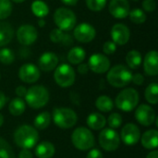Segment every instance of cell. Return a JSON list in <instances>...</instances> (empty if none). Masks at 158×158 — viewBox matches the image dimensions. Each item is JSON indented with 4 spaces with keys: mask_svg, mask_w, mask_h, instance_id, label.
<instances>
[{
    "mask_svg": "<svg viewBox=\"0 0 158 158\" xmlns=\"http://www.w3.org/2000/svg\"><path fill=\"white\" fill-rule=\"evenodd\" d=\"M106 124V118L100 113H92L87 118V125L94 131H100L105 128Z\"/></svg>",
    "mask_w": 158,
    "mask_h": 158,
    "instance_id": "cell-24",
    "label": "cell"
},
{
    "mask_svg": "<svg viewBox=\"0 0 158 158\" xmlns=\"http://www.w3.org/2000/svg\"><path fill=\"white\" fill-rule=\"evenodd\" d=\"M15 60V54L10 48H2L0 50V62L4 65H10Z\"/></svg>",
    "mask_w": 158,
    "mask_h": 158,
    "instance_id": "cell-34",
    "label": "cell"
},
{
    "mask_svg": "<svg viewBox=\"0 0 158 158\" xmlns=\"http://www.w3.org/2000/svg\"><path fill=\"white\" fill-rule=\"evenodd\" d=\"M109 13L116 19H125L129 16L131 6L128 0H111L108 6Z\"/></svg>",
    "mask_w": 158,
    "mask_h": 158,
    "instance_id": "cell-17",
    "label": "cell"
},
{
    "mask_svg": "<svg viewBox=\"0 0 158 158\" xmlns=\"http://www.w3.org/2000/svg\"><path fill=\"white\" fill-rule=\"evenodd\" d=\"M78 72L80 73V74H81V75H84V74H87L88 73V71H89V67H88V65L87 64H85V63H81V64H79V66H78Z\"/></svg>",
    "mask_w": 158,
    "mask_h": 158,
    "instance_id": "cell-43",
    "label": "cell"
},
{
    "mask_svg": "<svg viewBox=\"0 0 158 158\" xmlns=\"http://www.w3.org/2000/svg\"><path fill=\"white\" fill-rule=\"evenodd\" d=\"M146 158H158V152L156 150H154V151L150 152V153L147 155Z\"/></svg>",
    "mask_w": 158,
    "mask_h": 158,
    "instance_id": "cell-47",
    "label": "cell"
},
{
    "mask_svg": "<svg viewBox=\"0 0 158 158\" xmlns=\"http://www.w3.org/2000/svg\"><path fill=\"white\" fill-rule=\"evenodd\" d=\"M107 123L111 129H118L121 126L122 124V117L118 113H112L108 118H107Z\"/></svg>",
    "mask_w": 158,
    "mask_h": 158,
    "instance_id": "cell-37",
    "label": "cell"
},
{
    "mask_svg": "<svg viewBox=\"0 0 158 158\" xmlns=\"http://www.w3.org/2000/svg\"><path fill=\"white\" fill-rule=\"evenodd\" d=\"M132 72L125 65H116L110 69L106 76L108 83L116 88H122L131 82Z\"/></svg>",
    "mask_w": 158,
    "mask_h": 158,
    "instance_id": "cell-2",
    "label": "cell"
},
{
    "mask_svg": "<svg viewBox=\"0 0 158 158\" xmlns=\"http://www.w3.org/2000/svg\"><path fill=\"white\" fill-rule=\"evenodd\" d=\"M146 101L151 105H156L158 103V84L156 82L150 83L144 93Z\"/></svg>",
    "mask_w": 158,
    "mask_h": 158,
    "instance_id": "cell-31",
    "label": "cell"
},
{
    "mask_svg": "<svg viewBox=\"0 0 158 158\" xmlns=\"http://www.w3.org/2000/svg\"><path fill=\"white\" fill-rule=\"evenodd\" d=\"M3 123H4V117L0 114V127L3 125Z\"/></svg>",
    "mask_w": 158,
    "mask_h": 158,
    "instance_id": "cell-49",
    "label": "cell"
},
{
    "mask_svg": "<svg viewBox=\"0 0 158 158\" xmlns=\"http://www.w3.org/2000/svg\"><path fill=\"white\" fill-rule=\"evenodd\" d=\"M39 141L37 130L30 125H22L14 132V142L21 149H31Z\"/></svg>",
    "mask_w": 158,
    "mask_h": 158,
    "instance_id": "cell-1",
    "label": "cell"
},
{
    "mask_svg": "<svg viewBox=\"0 0 158 158\" xmlns=\"http://www.w3.org/2000/svg\"><path fill=\"white\" fill-rule=\"evenodd\" d=\"M100 146L107 152H113L119 147L120 137L119 134L111 128H104L98 137Z\"/></svg>",
    "mask_w": 158,
    "mask_h": 158,
    "instance_id": "cell-9",
    "label": "cell"
},
{
    "mask_svg": "<svg viewBox=\"0 0 158 158\" xmlns=\"http://www.w3.org/2000/svg\"><path fill=\"white\" fill-rule=\"evenodd\" d=\"M31 11L36 17H38L40 19H44L45 16L48 15L49 7H48L47 4L44 3V1L35 0L31 4Z\"/></svg>",
    "mask_w": 158,
    "mask_h": 158,
    "instance_id": "cell-29",
    "label": "cell"
},
{
    "mask_svg": "<svg viewBox=\"0 0 158 158\" xmlns=\"http://www.w3.org/2000/svg\"><path fill=\"white\" fill-rule=\"evenodd\" d=\"M54 21L57 28L63 31H69L74 29L77 23L75 13L67 7H58L54 13Z\"/></svg>",
    "mask_w": 158,
    "mask_h": 158,
    "instance_id": "cell-7",
    "label": "cell"
},
{
    "mask_svg": "<svg viewBox=\"0 0 158 158\" xmlns=\"http://www.w3.org/2000/svg\"><path fill=\"white\" fill-rule=\"evenodd\" d=\"M86 57L85 50L81 46H75L71 48L68 54V60L72 65H79L84 61Z\"/></svg>",
    "mask_w": 158,
    "mask_h": 158,
    "instance_id": "cell-25",
    "label": "cell"
},
{
    "mask_svg": "<svg viewBox=\"0 0 158 158\" xmlns=\"http://www.w3.org/2000/svg\"><path fill=\"white\" fill-rule=\"evenodd\" d=\"M17 39L22 45L29 46L35 43L38 37V31L36 28L30 24L21 25L17 31Z\"/></svg>",
    "mask_w": 158,
    "mask_h": 158,
    "instance_id": "cell-11",
    "label": "cell"
},
{
    "mask_svg": "<svg viewBox=\"0 0 158 158\" xmlns=\"http://www.w3.org/2000/svg\"><path fill=\"white\" fill-rule=\"evenodd\" d=\"M26 92H27V88L24 87V86H22V85L18 86V87L16 88V90H15V93H16L17 96H18V97H20V98H22V97L25 96Z\"/></svg>",
    "mask_w": 158,
    "mask_h": 158,
    "instance_id": "cell-42",
    "label": "cell"
},
{
    "mask_svg": "<svg viewBox=\"0 0 158 158\" xmlns=\"http://www.w3.org/2000/svg\"><path fill=\"white\" fill-rule=\"evenodd\" d=\"M6 103V97L4 93L0 92V110L5 106Z\"/></svg>",
    "mask_w": 158,
    "mask_h": 158,
    "instance_id": "cell-45",
    "label": "cell"
},
{
    "mask_svg": "<svg viewBox=\"0 0 158 158\" xmlns=\"http://www.w3.org/2000/svg\"><path fill=\"white\" fill-rule=\"evenodd\" d=\"M51 119H52V117L49 112H47V111L42 112L34 118V121H33L34 128L36 130H40V131L45 130L50 125Z\"/></svg>",
    "mask_w": 158,
    "mask_h": 158,
    "instance_id": "cell-28",
    "label": "cell"
},
{
    "mask_svg": "<svg viewBox=\"0 0 158 158\" xmlns=\"http://www.w3.org/2000/svg\"><path fill=\"white\" fill-rule=\"evenodd\" d=\"M88 67L93 72L96 74H103L110 69L109 58L103 54H94L89 57Z\"/></svg>",
    "mask_w": 158,
    "mask_h": 158,
    "instance_id": "cell-12",
    "label": "cell"
},
{
    "mask_svg": "<svg viewBox=\"0 0 158 158\" xmlns=\"http://www.w3.org/2000/svg\"><path fill=\"white\" fill-rule=\"evenodd\" d=\"M38 25H39L41 28L44 27V25H45V21H44V19H40L38 20Z\"/></svg>",
    "mask_w": 158,
    "mask_h": 158,
    "instance_id": "cell-48",
    "label": "cell"
},
{
    "mask_svg": "<svg viewBox=\"0 0 158 158\" xmlns=\"http://www.w3.org/2000/svg\"><path fill=\"white\" fill-rule=\"evenodd\" d=\"M143 8L147 12H153L156 7V3L155 0H143Z\"/></svg>",
    "mask_w": 158,
    "mask_h": 158,
    "instance_id": "cell-39",
    "label": "cell"
},
{
    "mask_svg": "<svg viewBox=\"0 0 158 158\" xmlns=\"http://www.w3.org/2000/svg\"><path fill=\"white\" fill-rule=\"evenodd\" d=\"M131 81L136 84V85H143L144 82V77L141 74V73H136V74H132V78H131Z\"/></svg>",
    "mask_w": 158,
    "mask_h": 158,
    "instance_id": "cell-40",
    "label": "cell"
},
{
    "mask_svg": "<svg viewBox=\"0 0 158 158\" xmlns=\"http://www.w3.org/2000/svg\"><path fill=\"white\" fill-rule=\"evenodd\" d=\"M119 137L124 144L128 146H132L139 142L141 138V131L135 124L128 123L122 128Z\"/></svg>",
    "mask_w": 158,
    "mask_h": 158,
    "instance_id": "cell-13",
    "label": "cell"
},
{
    "mask_svg": "<svg viewBox=\"0 0 158 158\" xmlns=\"http://www.w3.org/2000/svg\"><path fill=\"white\" fill-rule=\"evenodd\" d=\"M55 153L56 148L54 144L47 141L38 143L35 148V156L38 158H52Z\"/></svg>",
    "mask_w": 158,
    "mask_h": 158,
    "instance_id": "cell-21",
    "label": "cell"
},
{
    "mask_svg": "<svg viewBox=\"0 0 158 158\" xmlns=\"http://www.w3.org/2000/svg\"><path fill=\"white\" fill-rule=\"evenodd\" d=\"M86 158H104L103 154L98 149H90Z\"/></svg>",
    "mask_w": 158,
    "mask_h": 158,
    "instance_id": "cell-41",
    "label": "cell"
},
{
    "mask_svg": "<svg viewBox=\"0 0 158 158\" xmlns=\"http://www.w3.org/2000/svg\"><path fill=\"white\" fill-rule=\"evenodd\" d=\"M25 109H26L25 102L20 97L13 98L8 105V111L14 117H18V116L22 115L24 113Z\"/></svg>",
    "mask_w": 158,
    "mask_h": 158,
    "instance_id": "cell-27",
    "label": "cell"
},
{
    "mask_svg": "<svg viewBox=\"0 0 158 158\" xmlns=\"http://www.w3.org/2000/svg\"><path fill=\"white\" fill-rule=\"evenodd\" d=\"M39 68L31 63L23 64L19 69V78L25 83H34L40 79Z\"/></svg>",
    "mask_w": 158,
    "mask_h": 158,
    "instance_id": "cell-15",
    "label": "cell"
},
{
    "mask_svg": "<svg viewBox=\"0 0 158 158\" xmlns=\"http://www.w3.org/2000/svg\"><path fill=\"white\" fill-rule=\"evenodd\" d=\"M107 0H86L87 7L92 11H101L105 8Z\"/></svg>",
    "mask_w": 158,
    "mask_h": 158,
    "instance_id": "cell-36",
    "label": "cell"
},
{
    "mask_svg": "<svg viewBox=\"0 0 158 158\" xmlns=\"http://www.w3.org/2000/svg\"><path fill=\"white\" fill-rule=\"evenodd\" d=\"M54 123L60 129H70L78 121L77 114L74 110L68 107H56L51 115Z\"/></svg>",
    "mask_w": 158,
    "mask_h": 158,
    "instance_id": "cell-5",
    "label": "cell"
},
{
    "mask_svg": "<svg viewBox=\"0 0 158 158\" xmlns=\"http://www.w3.org/2000/svg\"><path fill=\"white\" fill-rule=\"evenodd\" d=\"M143 69L148 76L158 74V54L156 50L149 51L143 59Z\"/></svg>",
    "mask_w": 158,
    "mask_h": 158,
    "instance_id": "cell-19",
    "label": "cell"
},
{
    "mask_svg": "<svg viewBox=\"0 0 158 158\" xmlns=\"http://www.w3.org/2000/svg\"><path fill=\"white\" fill-rule=\"evenodd\" d=\"M71 142L75 148L81 151H87L94 147V137L92 131L84 127L74 130L71 135Z\"/></svg>",
    "mask_w": 158,
    "mask_h": 158,
    "instance_id": "cell-6",
    "label": "cell"
},
{
    "mask_svg": "<svg viewBox=\"0 0 158 158\" xmlns=\"http://www.w3.org/2000/svg\"><path fill=\"white\" fill-rule=\"evenodd\" d=\"M117 50V44L113 41H107L103 45V52L106 55H112Z\"/></svg>",
    "mask_w": 158,
    "mask_h": 158,
    "instance_id": "cell-38",
    "label": "cell"
},
{
    "mask_svg": "<svg viewBox=\"0 0 158 158\" xmlns=\"http://www.w3.org/2000/svg\"><path fill=\"white\" fill-rule=\"evenodd\" d=\"M14 36V29L12 25L6 21H0V47L10 43Z\"/></svg>",
    "mask_w": 158,
    "mask_h": 158,
    "instance_id": "cell-22",
    "label": "cell"
},
{
    "mask_svg": "<svg viewBox=\"0 0 158 158\" xmlns=\"http://www.w3.org/2000/svg\"><path fill=\"white\" fill-rule=\"evenodd\" d=\"M58 65V57L53 52H45L44 53L38 60V68L39 69L49 72L54 70Z\"/></svg>",
    "mask_w": 158,
    "mask_h": 158,
    "instance_id": "cell-18",
    "label": "cell"
},
{
    "mask_svg": "<svg viewBox=\"0 0 158 158\" xmlns=\"http://www.w3.org/2000/svg\"><path fill=\"white\" fill-rule=\"evenodd\" d=\"M131 1H139V0H131Z\"/></svg>",
    "mask_w": 158,
    "mask_h": 158,
    "instance_id": "cell-51",
    "label": "cell"
},
{
    "mask_svg": "<svg viewBox=\"0 0 158 158\" xmlns=\"http://www.w3.org/2000/svg\"><path fill=\"white\" fill-rule=\"evenodd\" d=\"M136 120L143 126L149 127L156 121V112L153 107L148 105H141L136 108L135 115Z\"/></svg>",
    "mask_w": 158,
    "mask_h": 158,
    "instance_id": "cell-14",
    "label": "cell"
},
{
    "mask_svg": "<svg viewBox=\"0 0 158 158\" xmlns=\"http://www.w3.org/2000/svg\"><path fill=\"white\" fill-rule=\"evenodd\" d=\"M24 97L25 102L30 107L39 109L47 105L49 101V93L43 85H33L27 89Z\"/></svg>",
    "mask_w": 158,
    "mask_h": 158,
    "instance_id": "cell-3",
    "label": "cell"
},
{
    "mask_svg": "<svg viewBox=\"0 0 158 158\" xmlns=\"http://www.w3.org/2000/svg\"><path fill=\"white\" fill-rule=\"evenodd\" d=\"M142 145L145 149L153 150L158 146V131L156 129L145 131L141 137Z\"/></svg>",
    "mask_w": 158,
    "mask_h": 158,
    "instance_id": "cell-20",
    "label": "cell"
},
{
    "mask_svg": "<svg viewBox=\"0 0 158 158\" xmlns=\"http://www.w3.org/2000/svg\"><path fill=\"white\" fill-rule=\"evenodd\" d=\"M19 158H33V156L29 149H22L19 154Z\"/></svg>",
    "mask_w": 158,
    "mask_h": 158,
    "instance_id": "cell-44",
    "label": "cell"
},
{
    "mask_svg": "<svg viewBox=\"0 0 158 158\" xmlns=\"http://www.w3.org/2000/svg\"><path fill=\"white\" fill-rule=\"evenodd\" d=\"M0 158H16L10 144L0 137Z\"/></svg>",
    "mask_w": 158,
    "mask_h": 158,
    "instance_id": "cell-33",
    "label": "cell"
},
{
    "mask_svg": "<svg viewBox=\"0 0 158 158\" xmlns=\"http://www.w3.org/2000/svg\"><path fill=\"white\" fill-rule=\"evenodd\" d=\"M126 63L127 67L131 69H138L142 62H143V57L142 54L138 50H131L127 53L126 55Z\"/></svg>",
    "mask_w": 158,
    "mask_h": 158,
    "instance_id": "cell-26",
    "label": "cell"
},
{
    "mask_svg": "<svg viewBox=\"0 0 158 158\" xmlns=\"http://www.w3.org/2000/svg\"><path fill=\"white\" fill-rule=\"evenodd\" d=\"M130 19L135 23V24H143L146 21V14L143 12V10L140 8H134L132 10H130L129 13Z\"/></svg>",
    "mask_w": 158,
    "mask_h": 158,
    "instance_id": "cell-32",
    "label": "cell"
},
{
    "mask_svg": "<svg viewBox=\"0 0 158 158\" xmlns=\"http://www.w3.org/2000/svg\"><path fill=\"white\" fill-rule=\"evenodd\" d=\"M112 41L117 45H124L126 44L131 37V31L130 29L122 23H117L115 24L110 32Z\"/></svg>",
    "mask_w": 158,
    "mask_h": 158,
    "instance_id": "cell-16",
    "label": "cell"
},
{
    "mask_svg": "<svg viewBox=\"0 0 158 158\" xmlns=\"http://www.w3.org/2000/svg\"><path fill=\"white\" fill-rule=\"evenodd\" d=\"M73 36L80 43H90L96 35V31L94 26L87 22H82L78 24L73 29Z\"/></svg>",
    "mask_w": 158,
    "mask_h": 158,
    "instance_id": "cell-10",
    "label": "cell"
},
{
    "mask_svg": "<svg viewBox=\"0 0 158 158\" xmlns=\"http://www.w3.org/2000/svg\"><path fill=\"white\" fill-rule=\"evenodd\" d=\"M139 93L133 88H126L122 90L116 97V106L124 112H131L136 108L139 104Z\"/></svg>",
    "mask_w": 158,
    "mask_h": 158,
    "instance_id": "cell-4",
    "label": "cell"
},
{
    "mask_svg": "<svg viewBox=\"0 0 158 158\" xmlns=\"http://www.w3.org/2000/svg\"><path fill=\"white\" fill-rule=\"evenodd\" d=\"M96 108L101 112H109L114 107V103L112 99L107 95H101L95 101Z\"/></svg>",
    "mask_w": 158,
    "mask_h": 158,
    "instance_id": "cell-30",
    "label": "cell"
},
{
    "mask_svg": "<svg viewBox=\"0 0 158 158\" xmlns=\"http://www.w3.org/2000/svg\"><path fill=\"white\" fill-rule=\"evenodd\" d=\"M76 74L73 68L67 63L56 66L54 73V80L56 84L62 88H68L75 82Z\"/></svg>",
    "mask_w": 158,
    "mask_h": 158,
    "instance_id": "cell-8",
    "label": "cell"
},
{
    "mask_svg": "<svg viewBox=\"0 0 158 158\" xmlns=\"http://www.w3.org/2000/svg\"><path fill=\"white\" fill-rule=\"evenodd\" d=\"M12 3L10 0H0V19H7L12 13Z\"/></svg>",
    "mask_w": 158,
    "mask_h": 158,
    "instance_id": "cell-35",
    "label": "cell"
},
{
    "mask_svg": "<svg viewBox=\"0 0 158 158\" xmlns=\"http://www.w3.org/2000/svg\"><path fill=\"white\" fill-rule=\"evenodd\" d=\"M50 40L56 44H63L64 45H71L73 44L72 37L67 33V31H63L58 28L54 29L50 32Z\"/></svg>",
    "mask_w": 158,
    "mask_h": 158,
    "instance_id": "cell-23",
    "label": "cell"
},
{
    "mask_svg": "<svg viewBox=\"0 0 158 158\" xmlns=\"http://www.w3.org/2000/svg\"><path fill=\"white\" fill-rule=\"evenodd\" d=\"M78 1L79 0H61V2L67 6H75L78 3Z\"/></svg>",
    "mask_w": 158,
    "mask_h": 158,
    "instance_id": "cell-46",
    "label": "cell"
},
{
    "mask_svg": "<svg viewBox=\"0 0 158 158\" xmlns=\"http://www.w3.org/2000/svg\"><path fill=\"white\" fill-rule=\"evenodd\" d=\"M10 1H13L15 3H23L25 0H10Z\"/></svg>",
    "mask_w": 158,
    "mask_h": 158,
    "instance_id": "cell-50",
    "label": "cell"
}]
</instances>
